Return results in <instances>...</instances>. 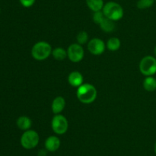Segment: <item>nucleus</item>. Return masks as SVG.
Returning a JSON list of instances; mask_svg holds the SVG:
<instances>
[{"instance_id":"obj_11","label":"nucleus","mask_w":156,"mask_h":156,"mask_svg":"<svg viewBox=\"0 0 156 156\" xmlns=\"http://www.w3.org/2000/svg\"><path fill=\"white\" fill-rule=\"evenodd\" d=\"M84 78L82 73L79 71H73L68 76V82L72 87H79L83 84Z\"/></svg>"},{"instance_id":"obj_7","label":"nucleus","mask_w":156,"mask_h":156,"mask_svg":"<svg viewBox=\"0 0 156 156\" xmlns=\"http://www.w3.org/2000/svg\"><path fill=\"white\" fill-rule=\"evenodd\" d=\"M68 58L72 62L78 63L80 62L85 56V50L82 46L78 43L72 44L69 45L67 50Z\"/></svg>"},{"instance_id":"obj_8","label":"nucleus","mask_w":156,"mask_h":156,"mask_svg":"<svg viewBox=\"0 0 156 156\" xmlns=\"http://www.w3.org/2000/svg\"><path fill=\"white\" fill-rule=\"evenodd\" d=\"M106 44L100 38H93L88 43V51L93 55H101L105 52Z\"/></svg>"},{"instance_id":"obj_17","label":"nucleus","mask_w":156,"mask_h":156,"mask_svg":"<svg viewBox=\"0 0 156 156\" xmlns=\"http://www.w3.org/2000/svg\"><path fill=\"white\" fill-rule=\"evenodd\" d=\"M52 55L56 61H63L68 57L67 50L61 47H57L54 48V50H53L52 51Z\"/></svg>"},{"instance_id":"obj_6","label":"nucleus","mask_w":156,"mask_h":156,"mask_svg":"<svg viewBox=\"0 0 156 156\" xmlns=\"http://www.w3.org/2000/svg\"><path fill=\"white\" fill-rule=\"evenodd\" d=\"M53 131L57 135H63L67 132L69 128L68 120L61 114L55 115L51 122Z\"/></svg>"},{"instance_id":"obj_24","label":"nucleus","mask_w":156,"mask_h":156,"mask_svg":"<svg viewBox=\"0 0 156 156\" xmlns=\"http://www.w3.org/2000/svg\"><path fill=\"white\" fill-rule=\"evenodd\" d=\"M0 12H1V9H0Z\"/></svg>"},{"instance_id":"obj_2","label":"nucleus","mask_w":156,"mask_h":156,"mask_svg":"<svg viewBox=\"0 0 156 156\" xmlns=\"http://www.w3.org/2000/svg\"><path fill=\"white\" fill-rule=\"evenodd\" d=\"M104 15L106 18L113 21H117L121 19L123 16V9L119 3L115 2H108L105 3L102 9Z\"/></svg>"},{"instance_id":"obj_23","label":"nucleus","mask_w":156,"mask_h":156,"mask_svg":"<svg viewBox=\"0 0 156 156\" xmlns=\"http://www.w3.org/2000/svg\"><path fill=\"white\" fill-rule=\"evenodd\" d=\"M154 54H155V56L156 58V46L155 47V49H154Z\"/></svg>"},{"instance_id":"obj_13","label":"nucleus","mask_w":156,"mask_h":156,"mask_svg":"<svg viewBox=\"0 0 156 156\" xmlns=\"http://www.w3.org/2000/svg\"><path fill=\"white\" fill-rule=\"evenodd\" d=\"M17 126L21 130H27L30 129L32 125V121L29 117L26 116H21L17 119Z\"/></svg>"},{"instance_id":"obj_3","label":"nucleus","mask_w":156,"mask_h":156,"mask_svg":"<svg viewBox=\"0 0 156 156\" xmlns=\"http://www.w3.org/2000/svg\"><path fill=\"white\" fill-rule=\"evenodd\" d=\"M52 51L51 45L47 41H41L34 44L31 49V55L37 61H44L52 54Z\"/></svg>"},{"instance_id":"obj_10","label":"nucleus","mask_w":156,"mask_h":156,"mask_svg":"<svg viewBox=\"0 0 156 156\" xmlns=\"http://www.w3.org/2000/svg\"><path fill=\"white\" fill-rule=\"evenodd\" d=\"M66 106V100L62 96H56L52 102L51 109L52 112L55 115L60 114Z\"/></svg>"},{"instance_id":"obj_12","label":"nucleus","mask_w":156,"mask_h":156,"mask_svg":"<svg viewBox=\"0 0 156 156\" xmlns=\"http://www.w3.org/2000/svg\"><path fill=\"white\" fill-rule=\"evenodd\" d=\"M98 25L100 26V28H101L102 31H104L105 32H107V33L112 32L114 30V28H115L114 21H111V20L106 18L105 16L102 18V20L101 21V22L99 23Z\"/></svg>"},{"instance_id":"obj_19","label":"nucleus","mask_w":156,"mask_h":156,"mask_svg":"<svg viewBox=\"0 0 156 156\" xmlns=\"http://www.w3.org/2000/svg\"><path fill=\"white\" fill-rule=\"evenodd\" d=\"M76 41H77L78 44H81V45L86 44L88 41V33L85 31H81L76 36Z\"/></svg>"},{"instance_id":"obj_18","label":"nucleus","mask_w":156,"mask_h":156,"mask_svg":"<svg viewBox=\"0 0 156 156\" xmlns=\"http://www.w3.org/2000/svg\"><path fill=\"white\" fill-rule=\"evenodd\" d=\"M155 3V0H138L136 6L140 9H146L152 7Z\"/></svg>"},{"instance_id":"obj_5","label":"nucleus","mask_w":156,"mask_h":156,"mask_svg":"<svg viewBox=\"0 0 156 156\" xmlns=\"http://www.w3.org/2000/svg\"><path fill=\"white\" fill-rule=\"evenodd\" d=\"M140 70L146 76H153L156 73V58L151 55L144 57L140 61Z\"/></svg>"},{"instance_id":"obj_22","label":"nucleus","mask_w":156,"mask_h":156,"mask_svg":"<svg viewBox=\"0 0 156 156\" xmlns=\"http://www.w3.org/2000/svg\"><path fill=\"white\" fill-rule=\"evenodd\" d=\"M154 151H155V154H156V142H155V146H154Z\"/></svg>"},{"instance_id":"obj_4","label":"nucleus","mask_w":156,"mask_h":156,"mask_svg":"<svg viewBox=\"0 0 156 156\" xmlns=\"http://www.w3.org/2000/svg\"><path fill=\"white\" fill-rule=\"evenodd\" d=\"M40 137L34 130L29 129L24 132L21 137V145L25 149H33L38 145Z\"/></svg>"},{"instance_id":"obj_1","label":"nucleus","mask_w":156,"mask_h":156,"mask_svg":"<svg viewBox=\"0 0 156 156\" xmlns=\"http://www.w3.org/2000/svg\"><path fill=\"white\" fill-rule=\"evenodd\" d=\"M76 95L78 99L81 102L84 104H90L96 99L98 92L94 86L86 83L78 87Z\"/></svg>"},{"instance_id":"obj_16","label":"nucleus","mask_w":156,"mask_h":156,"mask_svg":"<svg viewBox=\"0 0 156 156\" xmlns=\"http://www.w3.org/2000/svg\"><path fill=\"white\" fill-rule=\"evenodd\" d=\"M120 46H121V41L118 38H116V37L110 38L106 44L107 48L111 51H116L119 50Z\"/></svg>"},{"instance_id":"obj_25","label":"nucleus","mask_w":156,"mask_h":156,"mask_svg":"<svg viewBox=\"0 0 156 156\" xmlns=\"http://www.w3.org/2000/svg\"><path fill=\"white\" fill-rule=\"evenodd\" d=\"M155 2H156V0H155Z\"/></svg>"},{"instance_id":"obj_15","label":"nucleus","mask_w":156,"mask_h":156,"mask_svg":"<svg viewBox=\"0 0 156 156\" xmlns=\"http://www.w3.org/2000/svg\"><path fill=\"white\" fill-rule=\"evenodd\" d=\"M143 88L148 92H154L156 90V79L153 76H146L143 83Z\"/></svg>"},{"instance_id":"obj_9","label":"nucleus","mask_w":156,"mask_h":156,"mask_svg":"<svg viewBox=\"0 0 156 156\" xmlns=\"http://www.w3.org/2000/svg\"><path fill=\"white\" fill-rule=\"evenodd\" d=\"M44 145H45V148L47 151L53 152V151H57L59 148V147H60V139H59L57 136H49V137L46 139L45 144H44Z\"/></svg>"},{"instance_id":"obj_20","label":"nucleus","mask_w":156,"mask_h":156,"mask_svg":"<svg viewBox=\"0 0 156 156\" xmlns=\"http://www.w3.org/2000/svg\"><path fill=\"white\" fill-rule=\"evenodd\" d=\"M104 17H105V15H104L102 11L94 12V15H93V21H94V22L95 23V24H98Z\"/></svg>"},{"instance_id":"obj_21","label":"nucleus","mask_w":156,"mask_h":156,"mask_svg":"<svg viewBox=\"0 0 156 156\" xmlns=\"http://www.w3.org/2000/svg\"><path fill=\"white\" fill-rule=\"evenodd\" d=\"M21 6L24 8H30L34 5L36 0H19Z\"/></svg>"},{"instance_id":"obj_14","label":"nucleus","mask_w":156,"mask_h":156,"mask_svg":"<svg viewBox=\"0 0 156 156\" xmlns=\"http://www.w3.org/2000/svg\"><path fill=\"white\" fill-rule=\"evenodd\" d=\"M86 4L88 9L94 12L102 11L105 6L104 0H86Z\"/></svg>"}]
</instances>
